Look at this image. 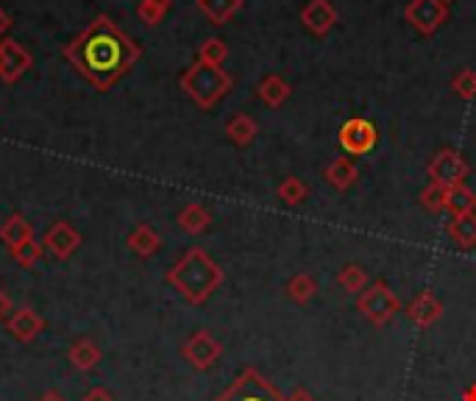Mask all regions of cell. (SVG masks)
<instances>
[{
  "label": "cell",
  "mask_w": 476,
  "mask_h": 401,
  "mask_svg": "<svg viewBox=\"0 0 476 401\" xmlns=\"http://www.w3.org/2000/svg\"><path fill=\"white\" fill-rule=\"evenodd\" d=\"M62 53L92 90L106 92L139 62L142 45H137L109 14H98Z\"/></svg>",
  "instance_id": "1"
},
{
  "label": "cell",
  "mask_w": 476,
  "mask_h": 401,
  "mask_svg": "<svg viewBox=\"0 0 476 401\" xmlns=\"http://www.w3.org/2000/svg\"><path fill=\"white\" fill-rule=\"evenodd\" d=\"M226 273L217 265L204 248H190L167 273L165 282L176 290V293L193 307H201L212 299V293L224 284Z\"/></svg>",
  "instance_id": "2"
},
{
  "label": "cell",
  "mask_w": 476,
  "mask_h": 401,
  "mask_svg": "<svg viewBox=\"0 0 476 401\" xmlns=\"http://www.w3.org/2000/svg\"><path fill=\"white\" fill-rule=\"evenodd\" d=\"M181 90L187 92V98L198 106V109H212L221 103L232 87H234V79L229 76V72L224 67H214V64H204V62H195L190 64L185 72H181L178 79Z\"/></svg>",
  "instance_id": "3"
},
{
  "label": "cell",
  "mask_w": 476,
  "mask_h": 401,
  "mask_svg": "<svg viewBox=\"0 0 476 401\" xmlns=\"http://www.w3.org/2000/svg\"><path fill=\"white\" fill-rule=\"evenodd\" d=\"M357 310H359V315L365 320H371L374 326H387L398 315L401 299L393 293L385 282H374L357 296Z\"/></svg>",
  "instance_id": "4"
},
{
  "label": "cell",
  "mask_w": 476,
  "mask_h": 401,
  "mask_svg": "<svg viewBox=\"0 0 476 401\" xmlns=\"http://www.w3.org/2000/svg\"><path fill=\"white\" fill-rule=\"evenodd\" d=\"M214 401H287L260 371L245 368Z\"/></svg>",
  "instance_id": "5"
},
{
  "label": "cell",
  "mask_w": 476,
  "mask_h": 401,
  "mask_svg": "<svg viewBox=\"0 0 476 401\" xmlns=\"http://www.w3.org/2000/svg\"><path fill=\"white\" fill-rule=\"evenodd\" d=\"M426 173L429 178L434 181V185H443V187H457V185H465V178L471 173V165L468 159L454 151V148H443V151H437L432 157V162L426 165Z\"/></svg>",
  "instance_id": "6"
},
{
  "label": "cell",
  "mask_w": 476,
  "mask_h": 401,
  "mask_svg": "<svg viewBox=\"0 0 476 401\" xmlns=\"http://www.w3.org/2000/svg\"><path fill=\"white\" fill-rule=\"evenodd\" d=\"M221 354H224V343L206 329L193 332L181 343V357H185L195 371H209L214 362L221 359Z\"/></svg>",
  "instance_id": "7"
},
{
  "label": "cell",
  "mask_w": 476,
  "mask_h": 401,
  "mask_svg": "<svg viewBox=\"0 0 476 401\" xmlns=\"http://www.w3.org/2000/svg\"><path fill=\"white\" fill-rule=\"evenodd\" d=\"M446 17H449V4H443V0H410L405 9V20L421 36H432L446 23Z\"/></svg>",
  "instance_id": "8"
},
{
  "label": "cell",
  "mask_w": 476,
  "mask_h": 401,
  "mask_svg": "<svg viewBox=\"0 0 476 401\" xmlns=\"http://www.w3.org/2000/svg\"><path fill=\"white\" fill-rule=\"evenodd\" d=\"M343 151L351 154V157H365L368 151H374V145L379 139V131L371 120L365 118H351L340 126V134H338Z\"/></svg>",
  "instance_id": "9"
},
{
  "label": "cell",
  "mask_w": 476,
  "mask_h": 401,
  "mask_svg": "<svg viewBox=\"0 0 476 401\" xmlns=\"http://www.w3.org/2000/svg\"><path fill=\"white\" fill-rule=\"evenodd\" d=\"M33 67V56L14 40H0V81L17 84Z\"/></svg>",
  "instance_id": "10"
},
{
  "label": "cell",
  "mask_w": 476,
  "mask_h": 401,
  "mask_svg": "<svg viewBox=\"0 0 476 401\" xmlns=\"http://www.w3.org/2000/svg\"><path fill=\"white\" fill-rule=\"evenodd\" d=\"M43 245L53 253V257H56L59 263H64V260H70L72 253L79 251V245H81V232H79L76 226H72V224H67V221H56V224L45 232Z\"/></svg>",
  "instance_id": "11"
},
{
  "label": "cell",
  "mask_w": 476,
  "mask_h": 401,
  "mask_svg": "<svg viewBox=\"0 0 476 401\" xmlns=\"http://www.w3.org/2000/svg\"><path fill=\"white\" fill-rule=\"evenodd\" d=\"M6 329L14 340L20 343H33L36 338H40L45 332V318L36 312L33 307L23 304L12 312V318L6 320Z\"/></svg>",
  "instance_id": "12"
},
{
  "label": "cell",
  "mask_w": 476,
  "mask_h": 401,
  "mask_svg": "<svg viewBox=\"0 0 476 401\" xmlns=\"http://www.w3.org/2000/svg\"><path fill=\"white\" fill-rule=\"evenodd\" d=\"M301 23L315 36H326L338 23V9L332 6V0H309V4L301 9Z\"/></svg>",
  "instance_id": "13"
},
{
  "label": "cell",
  "mask_w": 476,
  "mask_h": 401,
  "mask_svg": "<svg viewBox=\"0 0 476 401\" xmlns=\"http://www.w3.org/2000/svg\"><path fill=\"white\" fill-rule=\"evenodd\" d=\"M407 318L418 326V329H429V326H434L437 320L443 318V304H441V299L432 293V290H424V293H418L410 301Z\"/></svg>",
  "instance_id": "14"
},
{
  "label": "cell",
  "mask_w": 476,
  "mask_h": 401,
  "mask_svg": "<svg viewBox=\"0 0 476 401\" xmlns=\"http://www.w3.org/2000/svg\"><path fill=\"white\" fill-rule=\"evenodd\" d=\"M100 346L92 340V338H79V340H72L70 343V348H67V359H70V366L76 368V371H81V374H87V371H92L98 362H100Z\"/></svg>",
  "instance_id": "15"
},
{
  "label": "cell",
  "mask_w": 476,
  "mask_h": 401,
  "mask_svg": "<svg viewBox=\"0 0 476 401\" xmlns=\"http://www.w3.org/2000/svg\"><path fill=\"white\" fill-rule=\"evenodd\" d=\"M126 245H129V248L137 253L139 260H151L154 253L162 248V237H159V232H157V229H151L148 224H139L137 229H131V232H129Z\"/></svg>",
  "instance_id": "16"
},
{
  "label": "cell",
  "mask_w": 476,
  "mask_h": 401,
  "mask_svg": "<svg viewBox=\"0 0 476 401\" xmlns=\"http://www.w3.org/2000/svg\"><path fill=\"white\" fill-rule=\"evenodd\" d=\"M323 178L332 185L338 193H346L357 185V178H359V170L357 165L348 159V157H338L335 162H328L326 170H323Z\"/></svg>",
  "instance_id": "17"
},
{
  "label": "cell",
  "mask_w": 476,
  "mask_h": 401,
  "mask_svg": "<svg viewBox=\"0 0 476 401\" xmlns=\"http://www.w3.org/2000/svg\"><path fill=\"white\" fill-rule=\"evenodd\" d=\"M176 221H178V226H181V232H185V234L198 237V234H204L209 229L212 215H209V209L204 204H187V206H181Z\"/></svg>",
  "instance_id": "18"
},
{
  "label": "cell",
  "mask_w": 476,
  "mask_h": 401,
  "mask_svg": "<svg viewBox=\"0 0 476 401\" xmlns=\"http://www.w3.org/2000/svg\"><path fill=\"white\" fill-rule=\"evenodd\" d=\"M245 0H195L198 12L212 23V25H226L240 9Z\"/></svg>",
  "instance_id": "19"
},
{
  "label": "cell",
  "mask_w": 476,
  "mask_h": 401,
  "mask_svg": "<svg viewBox=\"0 0 476 401\" xmlns=\"http://www.w3.org/2000/svg\"><path fill=\"white\" fill-rule=\"evenodd\" d=\"M33 240V226L25 221L23 215H9L4 224H0V243H4L6 248H14V245H23Z\"/></svg>",
  "instance_id": "20"
},
{
  "label": "cell",
  "mask_w": 476,
  "mask_h": 401,
  "mask_svg": "<svg viewBox=\"0 0 476 401\" xmlns=\"http://www.w3.org/2000/svg\"><path fill=\"white\" fill-rule=\"evenodd\" d=\"M290 84L281 79V76H265L262 81H260V87H256V95H260V100L265 103V106H271V109H279V106H284L287 103V98H290Z\"/></svg>",
  "instance_id": "21"
},
{
  "label": "cell",
  "mask_w": 476,
  "mask_h": 401,
  "mask_svg": "<svg viewBox=\"0 0 476 401\" xmlns=\"http://www.w3.org/2000/svg\"><path fill=\"white\" fill-rule=\"evenodd\" d=\"M449 237H452L454 245L462 248V251L476 248V212H473V215L452 217V224H449Z\"/></svg>",
  "instance_id": "22"
},
{
  "label": "cell",
  "mask_w": 476,
  "mask_h": 401,
  "mask_svg": "<svg viewBox=\"0 0 476 401\" xmlns=\"http://www.w3.org/2000/svg\"><path fill=\"white\" fill-rule=\"evenodd\" d=\"M284 293H287V299H290L292 304L304 307V304H309V301L318 296V282H315L309 273H296V276H292V279L287 282Z\"/></svg>",
  "instance_id": "23"
},
{
  "label": "cell",
  "mask_w": 476,
  "mask_h": 401,
  "mask_svg": "<svg viewBox=\"0 0 476 401\" xmlns=\"http://www.w3.org/2000/svg\"><path fill=\"white\" fill-rule=\"evenodd\" d=\"M226 134L234 145H240V148H245V145H251L256 139V134H260V126H256V120L251 115H234L229 123H226Z\"/></svg>",
  "instance_id": "24"
},
{
  "label": "cell",
  "mask_w": 476,
  "mask_h": 401,
  "mask_svg": "<svg viewBox=\"0 0 476 401\" xmlns=\"http://www.w3.org/2000/svg\"><path fill=\"white\" fill-rule=\"evenodd\" d=\"M276 196L279 201H284L287 206H299L309 198V187L304 185V181L299 176H287L281 185L276 187Z\"/></svg>",
  "instance_id": "25"
},
{
  "label": "cell",
  "mask_w": 476,
  "mask_h": 401,
  "mask_svg": "<svg viewBox=\"0 0 476 401\" xmlns=\"http://www.w3.org/2000/svg\"><path fill=\"white\" fill-rule=\"evenodd\" d=\"M421 206H424L426 212H432V215L449 212V187L429 181V185L424 187V193H421Z\"/></svg>",
  "instance_id": "26"
},
{
  "label": "cell",
  "mask_w": 476,
  "mask_h": 401,
  "mask_svg": "<svg viewBox=\"0 0 476 401\" xmlns=\"http://www.w3.org/2000/svg\"><path fill=\"white\" fill-rule=\"evenodd\" d=\"M173 9V0H139V6H137V17L145 23V25H159L167 12Z\"/></svg>",
  "instance_id": "27"
},
{
  "label": "cell",
  "mask_w": 476,
  "mask_h": 401,
  "mask_svg": "<svg viewBox=\"0 0 476 401\" xmlns=\"http://www.w3.org/2000/svg\"><path fill=\"white\" fill-rule=\"evenodd\" d=\"M338 284L343 287V293L348 296H359L365 287H368V273H365V268L359 265H346L340 273H338Z\"/></svg>",
  "instance_id": "28"
},
{
  "label": "cell",
  "mask_w": 476,
  "mask_h": 401,
  "mask_svg": "<svg viewBox=\"0 0 476 401\" xmlns=\"http://www.w3.org/2000/svg\"><path fill=\"white\" fill-rule=\"evenodd\" d=\"M449 212L452 217H460V215H473L476 212V193L465 185H457L449 190Z\"/></svg>",
  "instance_id": "29"
},
{
  "label": "cell",
  "mask_w": 476,
  "mask_h": 401,
  "mask_svg": "<svg viewBox=\"0 0 476 401\" xmlns=\"http://www.w3.org/2000/svg\"><path fill=\"white\" fill-rule=\"evenodd\" d=\"M229 56V45L221 40V36H209V40L201 43L198 48V62L204 64H214V67H221Z\"/></svg>",
  "instance_id": "30"
},
{
  "label": "cell",
  "mask_w": 476,
  "mask_h": 401,
  "mask_svg": "<svg viewBox=\"0 0 476 401\" xmlns=\"http://www.w3.org/2000/svg\"><path fill=\"white\" fill-rule=\"evenodd\" d=\"M43 243H36V240H28V243H23V245H14V248H9V253H12V260L20 265V268H33V265H40V260H43Z\"/></svg>",
  "instance_id": "31"
},
{
  "label": "cell",
  "mask_w": 476,
  "mask_h": 401,
  "mask_svg": "<svg viewBox=\"0 0 476 401\" xmlns=\"http://www.w3.org/2000/svg\"><path fill=\"white\" fill-rule=\"evenodd\" d=\"M452 90L462 98V100H473L476 98V70L465 67L452 79Z\"/></svg>",
  "instance_id": "32"
},
{
  "label": "cell",
  "mask_w": 476,
  "mask_h": 401,
  "mask_svg": "<svg viewBox=\"0 0 476 401\" xmlns=\"http://www.w3.org/2000/svg\"><path fill=\"white\" fill-rule=\"evenodd\" d=\"M14 310H17V307H14V301H12V296L6 293L4 287H0V323H6V320L12 318Z\"/></svg>",
  "instance_id": "33"
},
{
  "label": "cell",
  "mask_w": 476,
  "mask_h": 401,
  "mask_svg": "<svg viewBox=\"0 0 476 401\" xmlns=\"http://www.w3.org/2000/svg\"><path fill=\"white\" fill-rule=\"evenodd\" d=\"M81 401H115V393L109 390V387H100V385H98V387L87 390Z\"/></svg>",
  "instance_id": "34"
},
{
  "label": "cell",
  "mask_w": 476,
  "mask_h": 401,
  "mask_svg": "<svg viewBox=\"0 0 476 401\" xmlns=\"http://www.w3.org/2000/svg\"><path fill=\"white\" fill-rule=\"evenodd\" d=\"M287 401H315V396L307 387H296V390L287 396Z\"/></svg>",
  "instance_id": "35"
},
{
  "label": "cell",
  "mask_w": 476,
  "mask_h": 401,
  "mask_svg": "<svg viewBox=\"0 0 476 401\" xmlns=\"http://www.w3.org/2000/svg\"><path fill=\"white\" fill-rule=\"evenodd\" d=\"M9 28H12V17L6 14V9H4V6H0V40H4Z\"/></svg>",
  "instance_id": "36"
},
{
  "label": "cell",
  "mask_w": 476,
  "mask_h": 401,
  "mask_svg": "<svg viewBox=\"0 0 476 401\" xmlns=\"http://www.w3.org/2000/svg\"><path fill=\"white\" fill-rule=\"evenodd\" d=\"M36 401H67V398H64L59 390H45V393H43L40 398H36Z\"/></svg>",
  "instance_id": "37"
},
{
  "label": "cell",
  "mask_w": 476,
  "mask_h": 401,
  "mask_svg": "<svg viewBox=\"0 0 476 401\" xmlns=\"http://www.w3.org/2000/svg\"><path fill=\"white\" fill-rule=\"evenodd\" d=\"M462 401H476V385H471V387L462 393Z\"/></svg>",
  "instance_id": "38"
},
{
  "label": "cell",
  "mask_w": 476,
  "mask_h": 401,
  "mask_svg": "<svg viewBox=\"0 0 476 401\" xmlns=\"http://www.w3.org/2000/svg\"><path fill=\"white\" fill-rule=\"evenodd\" d=\"M443 4H452V0H443Z\"/></svg>",
  "instance_id": "39"
}]
</instances>
